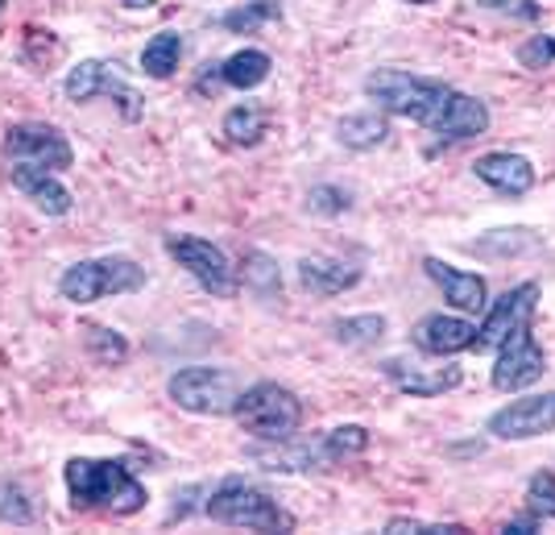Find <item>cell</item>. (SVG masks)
<instances>
[{
	"instance_id": "cell-27",
	"label": "cell",
	"mask_w": 555,
	"mask_h": 535,
	"mask_svg": "<svg viewBox=\"0 0 555 535\" xmlns=\"http://www.w3.org/2000/svg\"><path fill=\"white\" fill-rule=\"evenodd\" d=\"M83 341H88L92 361H100V366H120V361L129 357V341H125V336H116V332H108V328L88 324L83 328Z\"/></svg>"
},
{
	"instance_id": "cell-13",
	"label": "cell",
	"mask_w": 555,
	"mask_h": 535,
	"mask_svg": "<svg viewBox=\"0 0 555 535\" xmlns=\"http://www.w3.org/2000/svg\"><path fill=\"white\" fill-rule=\"evenodd\" d=\"M411 341H415V349L427 353V357H456V353L477 345V324H468L461 316L431 311V316H423L415 324Z\"/></svg>"
},
{
	"instance_id": "cell-24",
	"label": "cell",
	"mask_w": 555,
	"mask_h": 535,
	"mask_svg": "<svg viewBox=\"0 0 555 535\" xmlns=\"http://www.w3.org/2000/svg\"><path fill=\"white\" fill-rule=\"evenodd\" d=\"M282 22V0H245L220 17V29L229 34H257L261 25Z\"/></svg>"
},
{
	"instance_id": "cell-17",
	"label": "cell",
	"mask_w": 555,
	"mask_h": 535,
	"mask_svg": "<svg viewBox=\"0 0 555 535\" xmlns=\"http://www.w3.org/2000/svg\"><path fill=\"white\" fill-rule=\"evenodd\" d=\"M299 282L315 300H332V295H345L361 282V266L340 262V257H302Z\"/></svg>"
},
{
	"instance_id": "cell-6",
	"label": "cell",
	"mask_w": 555,
	"mask_h": 535,
	"mask_svg": "<svg viewBox=\"0 0 555 535\" xmlns=\"http://www.w3.org/2000/svg\"><path fill=\"white\" fill-rule=\"evenodd\" d=\"M166 395L191 416H232L241 382H236V373L220 370V366H186V370L170 373Z\"/></svg>"
},
{
	"instance_id": "cell-37",
	"label": "cell",
	"mask_w": 555,
	"mask_h": 535,
	"mask_svg": "<svg viewBox=\"0 0 555 535\" xmlns=\"http://www.w3.org/2000/svg\"><path fill=\"white\" fill-rule=\"evenodd\" d=\"M154 0H125V9H150Z\"/></svg>"
},
{
	"instance_id": "cell-18",
	"label": "cell",
	"mask_w": 555,
	"mask_h": 535,
	"mask_svg": "<svg viewBox=\"0 0 555 535\" xmlns=\"http://www.w3.org/2000/svg\"><path fill=\"white\" fill-rule=\"evenodd\" d=\"M477 170V179L489 183L498 195H527L534 187V166L522 158V154H486V158H477L473 163Z\"/></svg>"
},
{
	"instance_id": "cell-33",
	"label": "cell",
	"mask_w": 555,
	"mask_h": 535,
	"mask_svg": "<svg viewBox=\"0 0 555 535\" xmlns=\"http://www.w3.org/2000/svg\"><path fill=\"white\" fill-rule=\"evenodd\" d=\"M518 63L527 71H543L555 63V38L552 34H534V38H527L522 47H518Z\"/></svg>"
},
{
	"instance_id": "cell-38",
	"label": "cell",
	"mask_w": 555,
	"mask_h": 535,
	"mask_svg": "<svg viewBox=\"0 0 555 535\" xmlns=\"http://www.w3.org/2000/svg\"><path fill=\"white\" fill-rule=\"evenodd\" d=\"M411 4H431V0H411Z\"/></svg>"
},
{
	"instance_id": "cell-2",
	"label": "cell",
	"mask_w": 555,
	"mask_h": 535,
	"mask_svg": "<svg viewBox=\"0 0 555 535\" xmlns=\"http://www.w3.org/2000/svg\"><path fill=\"white\" fill-rule=\"evenodd\" d=\"M63 482L70 494V511H108L138 514L145 507V486L133 477L125 461H95V457H70L63 466Z\"/></svg>"
},
{
	"instance_id": "cell-11",
	"label": "cell",
	"mask_w": 555,
	"mask_h": 535,
	"mask_svg": "<svg viewBox=\"0 0 555 535\" xmlns=\"http://www.w3.org/2000/svg\"><path fill=\"white\" fill-rule=\"evenodd\" d=\"M486 432L498 441H534L543 432H555V395L514 398L509 407L489 416Z\"/></svg>"
},
{
	"instance_id": "cell-9",
	"label": "cell",
	"mask_w": 555,
	"mask_h": 535,
	"mask_svg": "<svg viewBox=\"0 0 555 535\" xmlns=\"http://www.w3.org/2000/svg\"><path fill=\"white\" fill-rule=\"evenodd\" d=\"M166 254L175 257L208 295H216V300H232V295H236V275H232L229 257H224L220 245H211L204 237L175 233V237H166Z\"/></svg>"
},
{
	"instance_id": "cell-25",
	"label": "cell",
	"mask_w": 555,
	"mask_h": 535,
	"mask_svg": "<svg viewBox=\"0 0 555 535\" xmlns=\"http://www.w3.org/2000/svg\"><path fill=\"white\" fill-rule=\"evenodd\" d=\"M220 133L232 141V145H257V141L266 138V113L257 109V104H236V109H229L224 113V120H220Z\"/></svg>"
},
{
	"instance_id": "cell-7",
	"label": "cell",
	"mask_w": 555,
	"mask_h": 535,
	"mask_svg": "<svg viewBox=\"0 0 555 535\" xmlns=\"http://www.w3.org/2000/svg\"><path fill=\"white\" fill-rule=\"evenodd\" d=\"M63 92H67L70 104L113 100L125 120H141V113H145V100H141V95L120 79V71H116L113 63H104V59H79V63L67 71V79H63Z\"/></svg>"
},
{
	"instance_id": "cell-5",
	"label": "cell",
	"mask_w": 555,
	"mask_h": 535,
	"mask_svg": "<svg viewBox=\"0 0 555 535\" xmlns=\"http://www.w3.org/2000/svg\"><path fill=\"white\" fill-rule=\"evenodd\" d=\"M236 423L257 441H291L302 428V403L291 386L278 382H254L236 395L232 407Z\"/></svg>"
},
{
	"instance_id": "cell-22",
	"label": "cell",
	"mask_w": 555,
	"mask_h": 535,
	"mask_svg": "<svg viewBox=\"0 0 555 535\" xmlns=\"http://www.w3.org/2000/svg\"><path fill=\"white\" fill-rule=\"evenodd\" d=\"M183 63V38L175 34V29H163V34H154L145 50H141V71L150 75V79H170L175 71Z\"/></svg>"
},
{
	"instance_id": "cell-10",
	"label": "cell",
	"mask_w": 555,
	"mask_h": 535,
	"mask_svg": "<svg viewBox=\"0 0 555 535\" xmlns=\"http://www.w3.org/2000/svg\"><path fill=\"white\" fill-rule=\"evenodd\" d=\"M534 303H539V286H534V282H518L514 291H506V295L486 311V320H481V328H477V345H473V349H502L518 328L531 324Z\"/></svg>"
},
{
	"instance_id": "cell-26",
	"label": "cell",
	"mask_w": 555,
	"mask_h": 535,
	"mask_svg": "<svg viewBox=\"0 0 555 535\" xmlns=\"http://www.w3.org/2000/svg\"><path fill=\"white\" fill-rule=\"evenodd\" d=\"M332 332H336V341L340 345H352V349H370V345H377L382 336H386V316H345V320H336L332 324Z\"/></svg>"
},
{
	"instance_id": "cell-12",
	"label": "cell",
	"mask_w": 555,
	"mask_h": 535,
	"mask_svg": "<svg viewBox=\"0 0 555 535\" xmlns=\"http://www.w3.org/2000/svg\"><path fill=\"white\" fill-rule=\"evenodd\" d=\"M543 370H547V357H543V349L534 345L531 324H527V328H518L506 345H502V353H498L493 386H498V391H506V395H514V391L534 386V382L543 378Z\"/></svg>"
},
{
	"instance_id": "cell-19",
	"label": "cell",
	"mask_w": 555,
	"mask_h": 535,
	"mask_svg": "<svg viewBox=\"0 0 555 535\" xmlns=\"http://www.w3.org/2000/svg\"><path fill=\"white\" fill-rule=\"evenodd\" d=\"M270 71H274V59L266 50H236L220 63V84H229L236 92H249V88L270 79Z\"/></svg>"
},
{
	"instance_id": "cell-36",
	"label": "cell",
	"mask_w": 555,
	"mask_h": 535,
	"mask_svg": "<svg viewBox=\"0 0 555 535\" xmlns=\"http://www.w3.org/2000/svg\"><path fill=\"white\" fill-rule=\"evenodd\" d=\"M502 532H506V535H534V532H539V514H534V511L518 514V519H509Z\"/></svg>"
},
{
	"instance_id": "cell-21",
	"label": "cell",
	"mask_w": 555,
	"mask_h": 535,
	"mask_svg": "<svg viewBox=\"0 0 555 535\" xmlns=\"http://www.w3.org/2000/svg\"><path fill=\"white\" fill-rule=\"evenodd\" d=\"M241 282H245V291H249L254 300H266V303L282 300L278 262L270 254H261V250H249V254H245V262H241Z\"/></svg>"
},
{
	"instance_id": "cell-14",
	"label": "cell",
	"mask_w": 555,
	"mask_h": 535,
	"mask_svg": "<svg viewBox=\"0 0 555 535\" xmlns=\"http://www.w3.org/2000/svg\"><path fill=\"white\" fill-rule=\"evenodd\" d=\"M249 457H254L266 473H315V469L336 466L324 441L320 444H295V436H291V441L257 444V448H249Z\"/></svg>"
},
{
	"instance_id": "cell-34",
	"label": "cell",
	"mask_w": 555,
	"mask_h": 535,
	"mask_svg": "<svg viewBox=\"0 0 555 535\" xmlns=\"http://www.w3.org/2000/svg\"><path fill=\"white\" fill-rule=\"evenodd\" d=\"M386 532L390 535H406V532H418V535H456L464 532L461 523H423V519H390L386 523Z\"/></svg>"
},
{
	"instance_id": "cell-15",
	"label": "cell",
	"mask_w": 555,
	"mask_h": 535,
	"mask_svg": "<svg viewBox=\"0 0 555 535\" xmlns=\"http://www.w3.org/2000/svg\"><path fill=\"white\" fill-rule=\"evenodd\" d=\"M9 179H13V187L22 191L34 208L47 212V216H67V212L75 208V195L59 183V175H54V170H47V166L13 163V166H9Z\"/></svg>"
},
{
	"instance_id": "cell-29",
	"label": "cell",
	"mask_w": 555,
	"mask_h": 535,
	"mask_svg": "<svg viewBox=\"0 0 555 535\" xmlns=\"http://www.w3.org/2000/svg\"><path fill=\"white\" fill-rule=\"evenodd\" d=\"M534 245H539V241H534L527 229H498V233L473 241L477 254H522V250H534Z\"/></svg>"
},
{
	"instance_id": "cell-32",
	"label": "cell",
	"mask_w": 555,
	"mask_h": 535,
	"mask_svg": "<svg viewBox=\"0 0 555 535\" xmlns=\"http://www.w3.org/2000/svg\"><path fill=\"white\" fill-rule=\"evenodd\" d=\"M348 191L345 187H332V183H315L311 191H307V208L320 212V216H340V212H348Z\"/></svg>"
},
{
	"instance_id": "cell-39",
	"label": "cell",
	"mask_w": 555,
	"mask_h": 535,
	"mask_svg": "<svg viewBox=\"0 0 555 535\" xmlns=\"http://www.w3.org/2000/svg\"><path fill=\"white\" fill-rule=\"evenodd\" d=\"M0 9H4V0H0Z\"/></svg>"
},
{
	"instance_id": "cell-23",
	"label": "cell",
	"mask_w": 555,
	"mask_h": 535,
	"mask_svg": "<svg viewBox=\"0 0 555 535\" xmlns=\"http://www.w3.org/2000/svg\"><path fill=\"white\" fill-rule=\"evenodd\" d=\"M336 138L345 141L348 150H377L382 141L390 138V125L377 113H352V117L336 125Z\"/></svg>"
},
{
	"instance_id": "cell-28",
	"label": "cell",
	"mask_w": 555,
	"mask_h": 535,
	"mask_svg": "<svg viewBox=\"0 0 555 535\" xmlns=\"http://www.w3.org/2000/svg\"><path fill=\"white\" fill-rule=\"evenodd\" d=\"M324 444L327 453H332V461H345V457H361L370 448V432L361 423H340V428L327 432Z\"/></svg>"
},
{
	"instance_id": "cell-31",
	"label": "cell",
	"mask_w": 555,
	"mask_h": 535,
	"mask_svg": "<svg viewBox=\"0 0 555 535\" xmlns=\"http://www.w3.org/2000/svg\"><path fill=\"white\" fill-rule=\"evenodd\" d=\"M527 507H531L539 519H555V473L539 469L527 486Z\"/></svg>"
},
{
	"instance_id": "cell-8",
	"label": "cell",
	"mask_w": 555,
	"mask_h": 535,
	"mask_svg": "<svg viewBox=\"0 0 555 535\" xmlns=\"http://www.w3.org/2000/svg\"><path fill=\"white\" fill-rule=\"evenodd\" d=\"M4 154L13 163H34L47 166L54 175H63L75 166V150H70L67 133L50 120H17L4 129Z\"/></svg>"
},
{
	"instance_id": "cell-30",
	"label": "cell",
	"mask_w": 555,
	"mask_h": 535,
	"mask_svg": "<svg viewBox=\"0 0 555 535\" xmlns=\"http://www.w3.org/2000/svg\"><path fill=\"white\" fill-rule=\"evenodd\" d=\"M0 519L17 523V527L34 523V507H29V498H25V489L17 482H0Z\"/></svg>"
},
{
	"instance_id": "cell-4",
	"label": "cell",
	"mask_w": 555,
	"mask_h": 535,
	"mask_svg": "<svg viewBox=\"0 0 555 535\" xmlns=\"http://www.w3.org/2000/svg\"><path fill=\"white\" fill-rule=\"evenodd\" d=\"M141 286H145V266H138L133 257L113 254L67 266L59 279V295L75 307H88V303L113 300V295H133Z\"/></svg>"
},
{
	"instance_id": "cell-16",
	"label": "cell",
	"mask_w": 555,
	"mask_h": 535,
	"mask_svg": "<svg viewBox=\"0 0 555 535\" xmlns=\"http://www.w3.org/2000/svg\"><path fill=\"white\" fill-rule=\"evenodd\" d=\"M423 270H427V279L440 286L443 300L452 303L456 311H486L489 286H486V279H481V275L456 270V266H448L443 257H427V262H423Z\"/></svg>"
},
{
	"instance_id": "cell-35",
	"label": "cell",
	"mask_w": 555,
	"mask_h": 535,
	"mask_svg": "<svg viewBox=\"0 0 555 535\" xmlns=\"http://www.w3.org/2000/svg\"><path fill=\"white\" fill-rule=\"evenodd\" d=\"M486 9H493V13H506V17H518V22H534L539 17V0H481Z\"/></svg>"
},
{
	"instance_id": "cell-3",
	"label": "cell",
	"mask_w": 555,
	"mask_h": 535,
	"mask_svg": "<svg viewBox=\"0 0 555 535\" xmlns=\"http://www.w3.org/2000/svg\"><path fill=\"white\" fill-rule=\"evenodd\" d=\"M204 514L211 523L224 527H245V532H291L295 519L278 507V498H270L261 486H249L241 477H224L220 486L208 494Z\"/></svg>"
},
{
	"instance_id": "cell-1",
	"label": "cell",
	"mask_w": 555,
	"mask_h": 535,
	"mask_svg": "<svg viewBox=\"0 0 555 535\" xmlns=\"http://www.w3.org/2000/svg\"><path fill=\"white\" fill-rule=\"evenodd\" d=\"M365 95L377 100L393 117H411L427 125L440 141H468L489 133L486 100L468 92H456L440 79H423L411 71L382 67L365 75Z\"/></svg>"
},
{
	"instance_id": "cell-20",
	"label": "cell",
	"mask_w": 555,
	"mask_h": 535,
	"mask_svg": "<svg viewBox=\"0 0 555 535\" xmlns=\"http://www.w3.org/2000/svg\"><path fill=\"white\" fill-rule=\"evenodd\" d=\"M386 373L398 382L402 395H415V398H436V395H443V391H452V386H461V370H456V366H440V370H431V373H415V370L402 373L398 361H386Z\"/></svg>"
}]
</instances>
